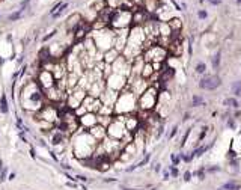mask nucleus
Segmentation results:
<instances>
[{
  "instance_id": "obj_12",
  "label": "nucleus",
  "mask_w": 241,
  "mask_h": 190,
  "mask_svg": "<svg viewBox=\"0 0 241 190\" xmlns=\"http://www.w3.org/2000/svg\"><path fill=\"white\" fill-rule=\"evenodd\" d=\"M78 122H80V128H84V131H88L89 128L98 124V115L92 112H86L84 115L78 116Z\"/></svg>"
},
{
  "instance_id": "obj_39",
  "label": "nucleus",
  "mask_w": 241,
  "mask_h": 190,
  "mask_svg": "<svg viewBox=\"0 0 241 190\" xmlns=\"http://www.w3.org/2000/svg\"><path fill=\"white\" fill-rule=\"evenodd\" d=\"M56 33H57V32L54 30V32H51V33H48V35H45V36L42 38V41H44V42H47V41H48V39H51L53 36H54V35H56Z\"/></svg>"
},
{
  "instance_id": "obj_44",
  "label": "nucleus",
  "mask_w": 241,
  "mask_h": 190,
  "mask_svg": "<svg viewBox=\"0 0 241 190\" xmlns=\"http://www.w3.org/2000/svg\"><path fill=\"white\" fill-rule=\"evenodd\" d=\"M210 3H212V5H220V3H222V0H210Z\"/></svg>"
},
{
  "instance_id": "obj_14",
  "label": "nucleus",
  "mask_w": 241,
  "mask_h": 190,
  "mask_svg": "<svg viewBox=\"0 0 241 190\" xmlns=\"http://www.w3.org/2000/svg\"><path fill=\"white\" fill-rule=\"evenodd\" d=\"M88 133H89L98 143H99V142H103L106 137H107V130H106V127L99 125V124H97V125H93L92 128H89V130H88Z\"/></svg>"
},
{
  "instance_id": "obj_18",
  "label": "nucleus",
  "mask_w": 241,
  "mask_h": 190,
  "mask_svg": "<svg viewBox=\"0 0 241 190\" xmlns=\"http://www.w3.org/2000/svg\"><path fill=\"white\" fill-rule=\"evenodd\" d=\"M143 6H145V11L152 14L160 8V0H143Z\"/></svg>"
},
{
  "instance_id": "obj_27",
  "label": "nucleus",
  "mask_w": 241,
  "mask_h": 190,
  "mask_svg": "<svg viewBox=\"0 0 241 190\" xmlns=\"http://www.w3.org/2000/svg\"><path fill=\"white\" fill-rule=\"evenodd\" d=\"M205 171H206V174H214V172H220V171H222V166H219V165H212V166H205Z\"/></svg>"
},
{
  "instance_id": "obj_13",
  "label": "nucleus",
  "mask_w": 241,
  "mask_h": 190,
  "mask_svg": "<svg viewBox=\"0 0 241 190\" xmlns=\"http://www.w3.org/2000/svg\"><path fill=\"white\" fill-rule=\"evenodd\" d=\"M82 21H83V17H82V14H78V12H74L72 15H69L68 20L65 21V27H66V30H68V33L74 32L80 26Z\"/></svg>"
},
{
  "instance_id": "obj_38",
  "label": "nucleus",
  "mask_w": 241,
  "mask_h": 190,
  "mask_svg": "<svg viewBox=\"0 0 241 190\" xmlns=\"http://www.w3.org/2000/svg\"><path fill=\"white\" fill-rule=\"evenodd\" d=\"M176 133H178V125H173V127H172V131H170V134H169V139H173V137L176 136Z\"/></svg>"
},
{
  "instance_id": "obj_40",
  "label": "nucleus",
  "mask_w": 241,
  "mask_h": 190,
  "mask_svg": "<svg viewBox=\"0 0 241 190\" xmlns=\"http://www.w3.org/2000/svg\"><path fill=\"white\" fill-rule=\"evenodd\" d=\"M169 178H170V172H169V169H164V171H163V180H164V181H167Z\"/></svg>"
},
{
  "instance_id": "obj_15",
  "label": "nucleus",
  "mask_w": 241,
  "mask_h": 190,
  "mask_svg": "<svg viewBox=\"0 0 241 190\" xmlns=\"http://www.w3.org/2000/svg\"><path fill=\"white\" fill-rule=\"evenodd\" d=\"M152 76H155V71H154L152 63L145 62V63H143V67H142V71H140V77H142L143 80H146V82L149 83V80L152 78Z\"/></svg>"
},
{
  "instance_id": "obj_20",
  "label": "nucleus",
  "mask_w": 241,
  "mask_h": 190,
  "mask_svg": "<svg viewBox=\"0 0 241 190\" xmlns=\"http://www.w3.org/2000/svg\"><path fill=\"white\" fill-rule=\"evenodd\" d=\"M167 24L172 29V32H181V29H182V21L179 18H170L167 21Z\"/></svg>"
},
{
  "instance_id": "obj_17",
  "label": "nucleus",
  "mask_w": 241,
  "mask_h": 190,
  "mask_svg": "<svg viewBox=\"0 0 241 190\" xmlns=\"http://www.w3.org/2000/svg\"><path fill=\"white\" fill-rule=\"evenodd\" d=\"M217 190H241V183L238 180H229V181H226L223 183L222 186H219Z\"/></svg>"
},
{
  "instance_id": "obj_31",
  "label": "nucleus",
  "mask_w": 241,
  "mask_h": 190,
  "mask_svg": "<svg viewBox=\"0 0 241 190\" xmlns=\"http://www.w3.org/2000/svg\"><path fill=\"white\" fill-rule=\"evenodd\" d=\"M170 161H172V165H173V166H178L179 163H181V157H179V154H170Z\"/></svg>"
},
{
  "instance_id": "obj_10",
  "label": "nucleus",
  "mask_w": 241,
  "mask_h": 190,
  "mask_svg": "<svg viewBox=\"0 0 241 190\" xmlns=\"http://www.w3.org/2000/svg\"><path fill=\"white\" fill-rule=\"evenodd\" d=\"M35 80L42 91H47L53 86H56V80H54V77H53V73L51 71H47V69H39V73H38Z\"/></svg>"
},
{
  "instance_id": "obj_32",
  "label": "nucleus",
  "mask_w": 241,
  "mask_h": 190,
  "mask_svg": "<svg viewBox=\"0 0 241 190\" xmlns=\"http://www.w3.org/2000/svg\"><path fill=\"white\" fill-rule=\"evenodd\" d=\"M179 157H181V160L185 161V163H190L193 159H195V157H193V154H184V153H181Z\"/></svg>"
},
{
  "instance_id": "obj_48",
  "label": "nucleus",
  "mask_w": 241,
  "mask_h": 190,
  "mask_svg": "<svg viewBox=\"0 0 241 190\" xmlns=\"http://www.w3.org/2000/svg\"><path fill=\"white\" fill-rule=\"evenodd\" d=\"M124 190H142V189H124Z\"/></svg>"
},
{
  "instance_id": "obj_34",
  "label": "nucleus",
  "mask_w": 241,
  "mask_h": 190,
  "mask_svg": "<svg viewBox=\"0 0 241 190\" xmlns=\"http://www.w3.org/2000/svg\"><path fill=\"white\" fill-rule=\"evenodd\" d=\"M190 133H191V128H189V130H187V131H185V134L182 136V140H181V148H184V146H185V142H187V139H189Z\"/></svg>"
},
{
  "instance_id": "obj_37",
  "label": "nucleus",
  "mask_w": 241,
  "mask_h": 190,
  "mask_svg": "<svg viewBox=\"0 0 241 190\" xmlns=\"http://www.w3.org/2000/svg\"><path fill=\"white\" fill-rule=\"evenodd\" d=\"M197 17H199L200 20H205L206 17H208V14H206V11H204V9H199V12H197Z\"/></svg>"
},
{
  "instance_id": "obj_9",
  "label": "nucleus",
  "mask_w": 241,
  "mask_h": 190,
  "mask_svg": "<svg viewBox=\"0 0 241 190\" xmlns=\"http://www.w3.org/2000/svg\"><path fill=\"white\" fill-rule=\"evenodd\" d=\"M127 80H128V78H127L125 76L112 73L104 82H106V88H107V89H112V91H115V92H120V91L125 89Z\"/></svg>"
},
{
  "instance_id": "obj_11",
  "label": "nucleus",
  "mask_w": 241,
  "mask_h": 190,
  "mask_svg": "<svg viewBox=\"0 0 241 190\" xmlns=\"http://www.w3.org/2000/svg\"><path fill=\"white\" fill-rule=\"evenodd\" d=\"M220 84H222V78L220 76H206L204 77L202 80H199V88L204 89V91H214L217 89Z\"/></svg>"
},
{
  "instance_id": "obj_1",
  "label": "nucleus",
  "mask_w": 241,
  "mask_h": 190,
  "mask_svg": "<svg viewBox=\"0 0 241 190\" xmlns=\"http://www.w3.org/2000/svg\"><path fill=\"white\" fill-rule=\"evenodd\" d=\"M45 104L44 91L39 88L36 80L26 82L21 86V106L24 110L32 113H36L42 109Z\"/></svg>"
},
{
  "instance_id": "obj_21",
  "label": "nucleus",
  "mask_w": 241,
  "mask_h": 190,
  "mask_svg": "<svg viewBox=\"0 0 241 190\" xmlns=\"http://www.w3.org/2000/svg\"><path fill=\"white\" fill-rule=\"evenodd\" d=\"M223 106L238 109V107H240V103H238V100H237L235 97H231V98H226V100H223Z\"/></svg>"
},
{
  "instance_id": "obj_26",
  "label": "nucleus",
  "mask_w": 241,
  "mask_h": 190,
  "mask_svg": "<svg viewBox=\"0 0 241 190\" xmlns=\"http://www.w3.org/2000/svg\"><path fill=\"white\" fill-rule=\"evenodd\" d=\"M202 104H204V98L202 97L197 95V94L193 95V101H191V106L193 107H199V106H202Z\"/></svg>"
},
{
  "instance_id": "obj_43",
  "label": "nucleus",
  "mask_w": 241,
  "mask_h": 190,
  "mask_svg": "<svg viewBox=\"0 0 241 190\" xmlns=\"http://www.w3.org/2000/svg\"><path fill=\"white\" fill-rule=\"evenodd\" d=\"M154 171H155V172H160V171H161V165H160V163H157L155 168H154Z\"/></svg>"
},
{
  "instance_id": "obj_41",
  "label": "nucleus",
  "mask_w": 241,
  "mask_h": 190,
  "mask_svg": "<svg viewBox=\"0 0 241 190\" xmlns=\"http://www.w3.org/2000/svg\"><path fill=\"white\" fill-rule=\"evenodd\" d=\"M6 174H8V171H6V168H3V171L0 172V183H3V181H5V176H6Z\"/></svg>"
},
{
  "instance_id": "obj_47",
  "label": "nucleus",
  "mask_w": 241,
  "mask_h": 190,
  "mask_svg": "<svg viewBox=\"0 0 241 190\" xmlns=\"http://www.w3.org/2000/svg\"><path fill=\"white\" fill-rule=\"evenodd\" d=\"M14 178H15V174H11V175H9V180L12 181V180H14Z\"/></svg>"
},
{
  "instance_id": "obj_30",
  "label": "nucleus",
  "mask_w": 241,
  "mask_h": 190,
  "mask_svg": "<svg viewBox=\"0 0 241 190\" xmlns=\"http://www.w3.org/2000/svg\"><path fill=\"white\" fill-rule=\"evenodd\" d=\"M23 12H24V9H21V8H20V9H18L17 12H14V14H11V15H9V20H11V21H15V20L21 18Z\"/></svg>"
},
{
  "instance_id": "obj_42",
  "label": "nucleus",
  "mask_w": 241,
  "mask_h": 190,
  "mask_svg": "<svg viewBox=\"0 0 241 190\" xmlns=\"http://www.w3.org/2000/svg\"><path fill=\"white\" fill-rule=\"evenodd\" d=\"M76 178H77L78 181H82V183H88V176H83V175H77Z\"/></svg>"
},
{
  "instance_id": "obj_8",
  "label": "nucleus",
  "mask_w": 241,
  "mask_h": 190,
  "mask_svg": "<svg viewBox=\"0 0 241 190\" xmlns=\"http://www.w3.org/2000/svg\"><path fill=\"white\" fill-rule=\"evenodd\" d=\"M107 130V137H110L113 140H122L124 137L127 136V128H125V124L122 121H118L115 116H113V121L109 124V127L106 128Z\"/></svg>"
},
{
  "instance_id": "obj_23",
  "label": "nucleus",
  "mask_w": 241,
  "mask_h": 190,
  "mask_svg": "<svg viewBox=\"0 0 241 190\" xmlns=\"http://www.w3.org/2000/svg\"><path fill=\"white\" fill-rule=\"evenodd\" d=\"M193 176H197V180L199 181H205V176H206V171H205V166H200L197 171L195 172H191Z\"/></svg>"
},
{
  "instance_id": "obj_22",
  "label": "nucleus",
  "mask_w": 241,
  "mask_h": 190,
  "mask_svg": "<svg viewBox=\"0 0 241 190\" xmlns=\"http://www.w3.org/2000/svg\"><path fill=\"white\" fill-rule=\"evenodd\" d=\"M231 92L234 94V97H241V80L234 82L231 86Z\"/></svg>"
},
{
  "instance_id": "obj_24",
  "label": "nucleus",
  "mask_w": 241,
  "mask_h": 190,
  "mask_svg": "<svg viewBox=\"0 0 241 190\" xmlns=\"http://www.w3.org/2000/svg\"><path fill=\"white\" fill-rule=\"evenodd\" d=\"M220 61H222V50H219L216 54L212 56V61H211V63H212V68H219L220 67Z\"/></svg>"
},
{
  "instance_id": "obj_49",
  "label": "nucleus",
  "mask_w": 241,
  "mask_h": 190,
  "mask_svg": "<svg viewBox=\"0 0 241 190\" xmlns=\"http://www.w3.org/2000/svg\"><path fill=\"white\" fill-rule=\"evenodd\" d=\"M149 190H157V189H155V187H152V189H149Z\"/></svg>"
},
{
  "instance_id": "obj_19",
  "label": "nucleus",
  "mask_w": 241,
  "mask_h": 190,
  "mask_svg": "<svg viewBox=\"0 0 241 190\" xmlns=\"http://www.w3.org/2000/svg\"><path fill=\"white\" fill-rule=\"evenodd\" d=\"M241 171V166H240V160L238 159H234V160H229L227 163V172L231 175H237L238 172Z\"/></svg>"
},
{
  "instance_id": "obj_3",
  "label": "nucleus",
  "mask_w": 241,
  "mask_h": 190,
  "mask_svg": "<svg viewBox=\"0 0 241 190\" xmlns=\"http://www.w3.org/2000/svg\"><path fill=\"white\" fill-rule=\"evenodd\" d=\"M137 95L130 91L128 86H125L124 91H120L118 100L113 106V115H131L137 112Z\"/></svg>"
},
{
  "instance_id": "obj_29",
  "label": "nucleus",
  "mask_w": 241,
  "mask_h": 190,
  "mask_svg": "<svg viewBox=\"0 0 241 190\" xmlns=\"http://www.w3.org/2000/svg\"><path fill=\"white\" fill-rule=\"evenodd\" d=\"M169 172H170V178H178V175H179V171H178V166H173L170 165L169 168Z\"/></svg>"
},
{
  "instance_id": "obj_36",
  "label": "nucleus",
  "mask_w": 241,
  "mask_h": 190,
  "mask_svg": "<svg viewBox=\"0 0 241 190\" xmlns=\"http://www.w3.org/2000/svg\"><path fill=\"white\" fill-rule=\"evenodd\" d=\"M227 127L232 128V130H235V127H237V124H235V118H229V119H227Z\"/></svg>"
},
{
  "instance_id": "obj_35",
  "label": "nucleus",
  "mask_w": 241,
  "mask_h": 190,
  "mask_svg": "<svg viewBox=\"0 0 241 190\" xmlns=\"http://www.w3.org/2000/svg\"><path fill=\"white\" fill-rule=\"evenodd\" d=\"M182 180H184L185 183H190V181L193 180V174H191L190 171H185L184 175H182Z\"/></svg>"
},
{
  "instance_id": "obj_7",
  "label": "nucleus",
  "mask_w": 241,
  "mask_h": 190,
  "mask_svg": "<svg viewBox=\"0 0 241 190\" xmlns=\"http://www.w3.org/2000/svg\"><path fill=\"white\" fill-rule=\"evenodd\" d=\"M167 48L161 47L158 44H152L151 47L145 48L143 53H142V57L145 62H149V63H161L167 59Z\"/></svg>"
},
{
  "instance_id": "obj_45",
  "label": "nucleus",
  "mask_w": 241,
  "mask_h": 190,
  "mask_svg": "<svg viewBox=\"0 0 241 190\" xmlns=\"http://www.w3.org/2000/svg\"><path fill=\"white\" fill-rule=\"evenodd\" d=\"M182 119H184V121L190 119V113H189V112H187V113H184V118H182Z\"/></svg>"
},
{
  "instance_id": "obj_4",
  "label": "nucleus",
  "mask_w": 241,
  "mask_h": 190,
  "mask_svg": "<svg viewBox=\"0 0 241 190\" xmlns=\"http://www.w3.org/2000/svg\"><path fill=\"white\" fill-rule=\"evenodd\" d=\"M115 30L110 27H106L101 30H92L91 32V38L93 39L97 50L99 53H106L107 50L113 48V42H115Z\"/></svg>"
},
{
  "instance_id": "obj_28",
  "label": "nucleus",
  "mask_w": 241,
  "mask_h": 190,
  "mask_svg": "<svg viewBox=\"0 0 241 190\" xmlns=\"http://www.w3.org/2000/svg\"><path fill=\"white\" fill-rule=\"evenodd\" d=\"M195 71H196L197 74H204L205 71H206V63H205V62H199L196 67H195Z\"/></svg>"
},
{
  "instance_id": "obj_16",
  "label": "nucleus",
  "mask_w": 241,
  "mask_h": 190,
  "mask_svg": "<svg viewBox=\"0 0 241 190\" xmlns=\"http://www.w3.org/2000/svg\"><path fill=\"white\" fill-rule=\"evenodd\" d=\"M119 56H120V53L116 48H110V50H107L106 53H103V62L107 63V65H112Z\"/></svg>"
},
{
  "instance_id": "obj_33",
  "label": "nucleus",
  "mask_w": 241,
  "mask_h": 190,
  "mask_svg": "<svg viewBox=\"0 0 241 190\" xmlns=\"http://www.w3.org/2000/svg\"><path fill=\"white\" fill-rule=\"evenodd\" d=\"M149 159H151V154H146L142 160H140L139 163H137V168H142V166H145V165H148V161H149Z\"/></svg>"
},
{
  "instance_id": "obj_46",
  "label": "nucleus",
  "mask_w": 241,
  "mask_h": 190,
  "mask_svg": "<svg viewBox=\"0 0 241 190\" xmlns=\"http://www.w3.org/2000/svg\"><path fill=\"white\" fill-rule=\"evenodd\" d=\"M3 168H5V166H3V160H2V159H0V172H2V171H3Z\"/></svg>"
},
{
  "instance_id": "obj_6",
  "label": "nucleus",
  "mask_w": 241,
  "mask_h": 190,
  "mask_svg": "<svg viewBox=\"0 0 241 190\" xmlns=\"http://www.w3.org/2000/svg\"><path fill=\"white\" fill-rule=\"evenodd\" d=\"M131 18H133L131 9L125 8V6H122V8H118V9L113 11L109 27L113 29V30L130 29V27H131Z\"/></svg>"
},
{
  "instance_id": "obj_25",
  "label": "nucleus",
  "mask_w": 241,
  "mask_h": 190,
  "mask_svg": "<svg viewBox=\"0 0 241 190\" xmlns=\"http://www.w3.org/2000/svg\"><path fill=\"white\" fill-rule=\"evenodd\" d=\"M8 101H6V95L3 94L2 97H0V112H2L3 115L8 113Z\"/></svg>"
},
{
  "instance_id": "obj_2",
  "label": "nucleus",
  "mask_w": 241,
  "mask_h": 190,
  "mask_svg": "<svg viewBox=\"0 0 241 190\" xmlns=\"http://www.w3.org/2000/svg\"><path fill=\"white\" fill-rule=\"evenodd\" d=\"M97 145H98V142L88 131H84L83 128H80L76 134L71 136L72 153H74V157H77L78 160H84V159L92 157Z\"/></svg>"
},
{
  "instance_id": "obj_5",
  "label": "nucleus",
  "mask_w": 241,
  "mask_h": 190,
  "mask_svg": "<svg viewBox=\"0 0 241 190\" xmlns=\"http://www.w3.org/2000/svg\"><path fill=\"white\" fill-rule=\"evenodd\" d=\"M158 92L160 91L155 86L149 84L137 97V109L142 110V112H154L157 107V103H158Z\"/></svg>"
}]
</instances>
